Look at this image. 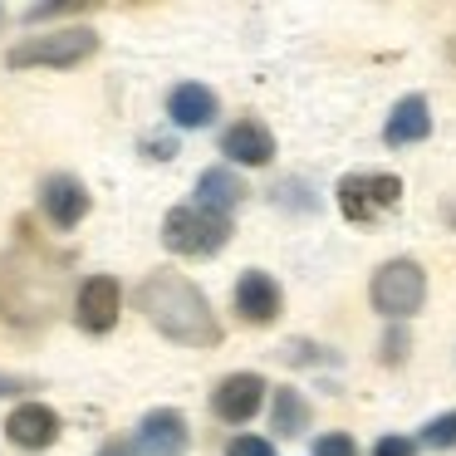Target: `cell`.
I'll return each mask as SVG.
<instances>
[{
    "mask_svg": "<svg viewBox=\"0 0 456 456\" xmlns=\"http://www.w3.org/2000/svg\"><path fill=\"white\" fill-rule=\"evenodd\" d=\"M138 309L148 314V324L162 338L182 348H216L221 344V324L211 314V299L191 285L177 270H152L138 285Z\"/></svg>",
    "mask_w": 456,
    "mask_h": 456,
    "instance_id": "obj_1",
    "label": "cell"
},
{
    "mask_svg": "<svg viewBox=\"0 0 456 456\" xmlns=\"http://www.w3.org/2000/svg\"><path fill=\"white\" fill-rule=\"evenodd\" d=\"M94 54H99V30L69 25V30H50V35L11 45L5 64H11V69H74V64L94 60Z\"/></svg>",
    "mask_w": 456,
    "mask_h": 456,
    "instance_id": "obj_2",
    "label": "cell"
},
{
    "mask_svg": "<svg viewBox=\"0 0 456 456\" xmlns=\"http://www.w3.org/2000/svg\"><path fill=\"white\" fill-rule=\"evenodd\" d=\"M226 236H231V216H211L201 207H172L167 221H162V246L187 260L216 256L226 246Z\"/></svg>",
    "mask_w": 456,
    "mask_h": 456,
    "instance_id": "obj_3",
    "label": "cell"
},
{
    "mask_svg": "<svg viewBox=\"0 0 456 456\" xmlns=\"http://www.w3.org/2000/svg\"><path fill=\"white\" fill-rule=\"evenodd\" d=\"M368 299H373V309L383 319H393V324H403L407 314H417L427 299V275L417 260H387V265H378L373 285H368Z\"/></svg>",
    "mask_w": 456,
    "mask_h": 456,
    "instance_id": "obj_4",
    "label": "cell"
},
{
    "mask_svg": "<svg viewBox=\"0 0 456 456\" xmlns=\"http://www.w3.org/2000/svg\"><path fill=\"white\" fill-rule=\"evenodd\" d=\"M334 197H338V211L348 221H373L378 211L403 201V182L393 172H354V177H344L334 187Z\"/></svg>",
    "mask_w": 456,
    "mask_h": 456,
    "instance_id": "obj_5",
    "label": "cell"
},
{
    "mask_svg": "<svg viewBox=\"0 0 456 456\" xmlns=\"http://www.w3.org/2000/svg\"><path fill=\"white\" fill-rule=\"evenodd\" d=\"M123 314V289L113 275H89L79 285V299H74V319H79V329H89V334H109L113 324H118Z\"/></svg>",
    "mask_w": 456,
    "mask_h": 456,
    "instance_id": "obj_6",
    "label": "cell"
},
{
    "mask_svg": "<svg viewBox=\"0 0 456 456\" xmlns=\"http://www.w3.org/2000/svg\"><path fill=\"white\" fill-rule=\"evenodd\" d=\"M265 378L260 373H226L216 383V393H211V412L221 417V422H250V417L260 412V403H265Z\"/></svg>",
    "mask_w": 456,
    "mask_h": 456,
    "instance_id": "obj_7",
    "label": "cell"
},
{
    "mask_svg": "<svg viewBox=\"0 0 456 456\" xmlns=\"http://www.w3.org/2000/svg\"><path fill=\"white\" fill-rule=\"evenodd\" d=\"M40 207H45V216H50L60 231H74L84 216H89L94 197H89V187H84L74 172H54V177H45V187H40Z\"/></svg>",
    "mask_w": 456,
    "mask_h": 456,
    "instance_id": "obj_8",
    "label": "cell"
},
{
    "mask_svg": "<svg viewBox=\"0 0 456 456\" xmlns=\"http://www.w3.org/2000/svg\"><path fill=\"white\" fill-rule=\"evenodd\" d=\"M138 446H142V456H182L191 446L187 417H182L177 407H152V412H142Z\"/></svg>",
    "mask_w": 456,
    "mask_h": 456,
    "instance_id": "obj_9",
    "label": "cell"
},
{
    "mask_svg": "<svg viewBox=\"0 0 456 456\" xmlns=\"http://www.w3.org/2000/svg\"><path fill=\"white\" fill-rule=\"evenodd\" d=\"M5 436H11L20 452H45V446L60 442V412L45 403H20L5 417Z\"/></svg>",
    "mask_w": 456,
    "mask_h": 456,
    "instance_id": "obj_10",
    "label": "cell"
},
{
    "mask_svg": "<svg viewBox=\"0 0 456 456\" xmlns=\"http://www.w3.org/2000/svg\"><path fill=\"white\" fill-rule=\"evenodd\" d=\"M221 152L231 162H240V167H265V162H275V138H270V128L260 118H240L236 128H226Z\"/></svg>",
    "mask_w": 456,
    "mask_h": 456,
    "instance_id": "obj_11",
    "label": "cell"
},
{
    "mask_svg": "<svg viewBox=\"0 0 456 456\" xmlns=\"http://www.w3.org/2000/svg\"><path fill=\"white\" fill-rule=\"evenodd\" d=\"M236 314L246 319V324H270V319L280 314L275 275H265V270H246V275L236 280Z\"/></svg>",
    "mask_w": 456,
    "mask_h": 456,
    "instance_id": "obj_12",
    "label": "cell"
},
{
    "mask_svg": "<svg viewBox=\"0 0 456 456\" xmlns=\"http://www.w3.org/2000/svg\"><path fill=\"white\" fill-rule=\"evenodd\" d=\"M221 113V99L207 89V84H177L167 94V118L177 128H211Z\"/></svg>",
    "mask_w": 456,
    "mask_h": 456,
    "instance_id": "obj_13",
    "label": "cell"
},
{
    "mask_svg": "<svg viewBox=\"0 0 456 456\" xmlns=\"http://www.w3.org/2000/svg\"><path fill=\"white\" fill-rule=\"evenodd\" d=\"M246 197H250L246 182H240L231 167H207L197 177V207L211 211V216H231V211H236Z\"/></svg>",
    "mask_w": 456,
    "mask_h": 456,
    "instance_id": "obj_14",
    "label": "cell"
},
{
    "mask_svg": "<svg viewBox=\"0 0 456 456\" xmlns=\"http://www.w3.org/2000/svg\"><path fill=\"white\" fill-rule=\"evenodd\" d=\"M427 133H432V109H427L422 94H407V99L393 109V118H387L383 142L387 148H412V142H422Z\"/></svg>",
    "mask_w": 456,
    "mask_h": 456,
    "instance_id": "obj_15",
    "label": "cell"
},
{
    "mask_svg": "<svg viewBox=\"0 0 456 456\" xmlns=\"http://www.w3.org/2000/svg\"><path fill=\"white\" fill-rule=\"evenodd\" d=\"M270 432L275 436H305L309 432V403L299 387H275V397H270Z\"/></svg>",
    "mask_w": 456,
    "mask_h": 456,
    "instance_id": "obj_16",
    "label": "cell"
},
{
    "mask_svg": "<svg viewBox=\"0 0 456 456\" xmlns=\"http://www.w3.org/2000/svg\"><path fill=\"white\" fill-rule=\"evenodd\" d=\"M422 446H432V452H452L456 446V412L432 417V422L422 427Z\"/></svg>",
    "mask_w": 456,
    "mask_h": 456,
    "instance_id": "obj_17",
    "label": "cell"
},
{
    "mask_svg": "<svg viewBox=\"0 0 456 456\" xmlns=\"http://www.w3.org/2000/svg\"><path fill=\"white\" fill-rule=\"evenodd\" d=\"M407 348H412V338H407V329H403V324H393V329L383 334V354H378V358H383L387 368H397V363L407 358Z\"/></svg>",
    "mask_w": 456,
    "mask_h": 456,
    "instance_id": "obj_18",
    "label": "cell"
},
{
    "mask_svg": "<svg viewBox=\"0 0 456 456\" xmlns=\"http://www.w3.org/2000/svg\"><path fill=\"white\" fill-rule=\"evenodd\" d=\"M314 456H358V446H354V436H344V432H324L314 442Z\"/></svg>",
    "mask_w": 456,
    "mask_h": 456,
    "instance_id": "obj_19",
    "label": "cell"
},
{
    "mask_svg": "<svg viewBox=\"0 0 456 456\" xmlns=\"http://www.w3.org/2000/svg\"><path fill=\"white\" fill-rule=\"evenodd\" d=\"M226 456H275V446H270L265 436H231Z\"/></svg>",
    "mask_w": 456,
    "mask_h": 456,
    "instance_id": "obj_20",
    "label": "cell"
},
{
    "mask_svg": "<svg viewBox=\"0 0 456 456\" xmlns=\"http://www.w3.org/2000/svg\"><path fill=\"white\" fill-rule=\"evenodd\" d=\"M412 452H417L412 436H383V442L373 446V456H412Z\"/></svg>",
    "mask_w": 456,
    "mask_h": 456,
    "instance_id": "obj_21",
    "label": "cell"
},
{
    "mask_svg": "<svg viewBox=\"0 0 456 456\" xmlns=\"http://www.w3.org/2000/svg\"><path fill=\"white\" fill-rule=\"evenodd\" d=\"M142 152H148L152 162H167L172 152H177V142H172V138H142Z\"/></svg>",
    "mask_w": 456,
    "mask_h": 456,
    "instance_id": "obj_22",
    "label": "cell"
},
{
    "mask_svg": "<svg viewBox=\"0 0 456 456\" xmlns=\"http://www.w3.org/2000/svg\"><path fill=\"white\" fill-rule=\"evenodd\" d=\"M99 456H142L138 442H123V436H109V442L99 446Z\"/></svg>",
    "mask_w": 456,
    "mask_h": 456,
    "instance_id": "obj_23",
    "label": "cell"
},
{
    "mask_svg": "<svg viewBox=\"0 0 456 456\" xmlns=\"http://www.w3.org/2000/svg\"><path fill=\"white\" fill-rule=\"evenodd\" d=\"M30 387V378H15V373H0V397H11V393H25Z\"/></svg>",
    "mask_w": 456,
    "mask_h": 456,
    "instance_id": "obj_24",
    "label": "cell"
}]
</instances>
